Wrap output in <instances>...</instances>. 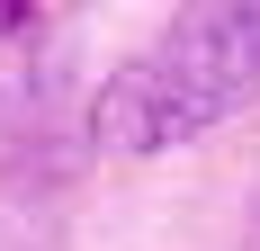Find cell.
I'll list each match as a JSON object with an SVG mask.
<instances>
[{
	"instance_id": "obj_1",
	"label": "cell",
	"mask_w": 260,
	"mask_h": 251,
	"mask_svg": "<svg viewBox=\"0 0 260 251\" xmlns=\"http://www.w3.org/2000/svg\"><path fill=\"white\" fill-rule=\"evenodd\" d=\"M260 99V9H188L90 99L99 152H171Z\"/></svg>"
},
{
	"instance_id": "obj_2",
	"label": "cell",
	"mask_w": 260,
	"mask_h": 251,
	"mask_svg": "<svg viewBox=\"0 0 260 251\" xmlns=\"http://www.w3.org/2000/svg\"><path fill=\"white\" fill-rule=\"evenodd\" d=\"M54 36V27H45ZM45 36L36 45H0V171L9 179H36V171H63V72L45 63Z\"/></svg>"
}]
</instances>
